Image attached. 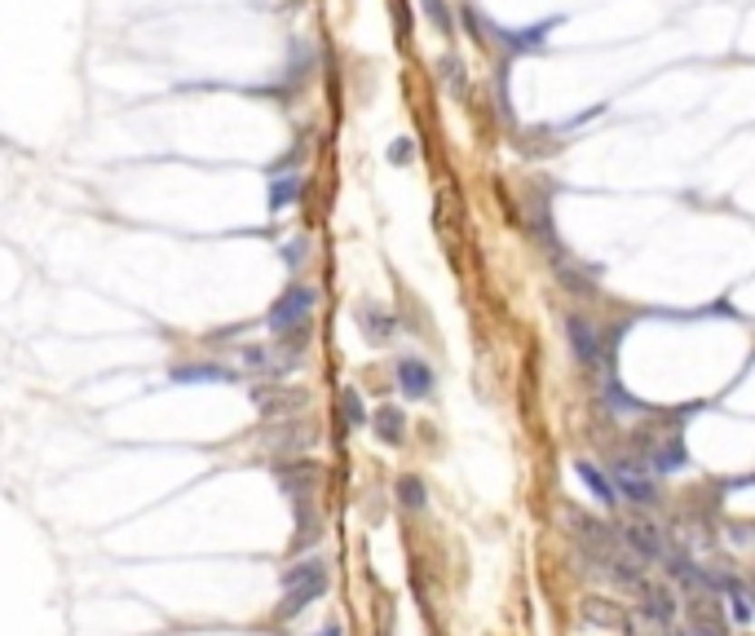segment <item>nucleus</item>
<instances>
[{"label":"nucleus","instance_id":"nucleus-8","mask_svg":"<svg viewBox=\"0 0 755 636\" xmlns=\"http://www.w3.org/2000/svg\"><path fill=\"white\" fill-rule=\"evenodd\" d=\"M398 385H402L411 398H429V389H433V371L424 367L420 358H398Z\"/></svg>","mask_w":755,"mask_h":636},{"label":"nucleus","instance_id":"nucleus-18","mask_svg":"<svg viewBox=\"0 0 755 636\" xmlns=\"http://www.w3.org/2000/svg\"><path fill=\"white\" fill-rule=\"evenodd\" d=\"M552 23H544V27H530V32H513L508 35V49H539L544 40H548Z\"/></svg>","mask_w":755,"mask_h":636},{"label":"nucleus","instance_id":"nucleus-1","mask_svg":"<svg viewBox=\"0 0 755 636\" xmlns=\"http://www.w3.org/2000/svg\"><path fill=\"white\" fill-rule=\"evenodd\" d=\"M309 314H314V288L305 283H292L275 305H270V332L278 336H292L296 328H305Z\"/></svg>","mask_w":755,"mask_h":636},{"label":"nucleus","instance_id":"nucleus-11","mask_svg":"<svg viewBox=\"0 0 755 636\" xmlns=\"http://www.w3.org/2000/svg\"><path fill=\"white\" fill-rule=\"evenodd\" d=\"M407 434V420H402V411L398 406H380L376 411V437L380 442H389V446H398Z\"/></svg>","mask_w":755,"mask_h":636},{"label":"nucleus","instance_id":"nucleus-22","mask_svg":"<svg viewBox=\"0 0 755 636\" xmlns=\"http://www.w3.org/2000/svg\"><path fill=\"white\" fill-rule=\"evenodd\" d=\"M398 500L407 504V508H424V482L420 477H402L398 482Z\"/></svg>","mask_w":755,"mask_h":636},{"label":"nucleus","instance_id":"nucleus-24","mask_svg":"<svg viewBox=\"0 0 755 636\" xmlns=\"http://www.w3.org/2000/svg\"><path fill=\"white\" fill-rule=\"evenodd\" d=\"M411 155H415L411 137H393V146H389V164H407Z\"/></svg>","mask_w":755,"mask_h":636},{"label":"nucleus","instance_id":"nucleus-16","mask_svg":"<svg viewBox=\"0 0 755 636\" xmlns=\"http://www.w3.org/2000/svg\"><path fill=\"white\" fill-rule=\"evenodd\" d=\"M296 195H301V177H278L275 191H270V208L278 212V208H287Z\"/></svg>","mask_w":755,"mask_h":636},{"label":"nucleus","instance_id":"nucleus-4","mask_svg":"<svg viewBox=\"0 0 755 636\" xmlns=\"http://www.w3.org/2000/svg\"><path fill=\"white\" fill-rule=\"evenodd\" d=\"M278 482L296 504H309V495L318 491V465L314 460H296V465H278Z\"/></svg>","mask_w":755,"mask_h":636},{"label":"nucleus","instance_id":"nucleus-9","mask_svg":"<svg viewBox=\"0 0 755 636\" xmlns=\"http://www.w3.org/2000/svg\"><path fill=\"white\" fill-rule=\"evenodd\" d=\"M636 588H641V597H645V602H641V614H650L658 623H672V619H676V602L667 597V588H653L645 579H641Z\"/></svg>","mask_w":755,"mask_h":636},{"label":"nucleus","instance_id":"nucleus-3","mask_svg":"<svg viewBox=\"0 0 755 636\" xmlns=\"http://www.w3.org/2000/svg\"><path fill=\"white\" fill-rule=\"evenodd\" d=\"M615 495H627L632 504H653V482L636 469V460H615Z\"/></svg>","mask_w":755,"mask_h":636},{"label":"nucleus","instance_id":"nucleus-12","mask_svg":"<svg viewBox=\"0 0 755 636\" xmlns=\"http://www.w3.org/2000/svg\"><path fill=\"white\" fill-rule=\"evenodd\" d=\"M575 473L584 477V482H587V491H592V495H596V500H601V504H615V500H618V495H615V486H610V482H605L601 473L592 469L587 460H579V465H575Z\"/></svg>","mask_w":755,"mask_h":636},{"label":"nucleus","instance_id":"nucleus-10","mask_svg":"<svg viewBox=\"0 0 755 636\" xmlns=\"http://www.w3.org/2000/svg\"><path fill=\"white\" fill-rule=\"evenodd\" d=\"M623 605L610 602V597H587L584 602V619L587 623H596V628H623Z\"/></svg>","mask_w":755,"mask_h":636},{"label":"nucleus","instance_id":"nucleus-25","mask_svg":"<svg viewBox=\"0 0 755 636\" xmlns=\"http://www.w3.org/2000/svg\"><path fill=\"white\" fill-rule=\"evenodd\" d=\"M283 261H305V239H292V243H283Z\"/></svg>","mask_w":755,"mask_h":636},{"label":"nucleus","instance_id":"nucleus-26","mask_svg":"<svg viewBox=\"0 0 755 636\" xmlns=\"http://www.w3.org/2000/svg\"><path fill=\"white\" fill-rule=\"evenodd\" d=\"M314 636H341V628L332 623V628H323V632H314Z\"/></svg>","mask_w":755,"mask_h":636},{"label":"nucleus","instance_id":"nucleus-20","mask_svg":"<svg viewBox=\"0 0 755 636\" xmlns=\"http://www.w3.org/2000/svg\"><path fill=\"white\" fill-rule=\"evenodd\" d=\"M301 394H292V389H283V394H266V389H257V406L261 411H283V406H296Z\"/></svg>","mask_w":755,"mask_h":636},{"label":"nucleus","instance_id":"nucleus-15","mask_svg":"<svg viewBox=\"0 0 755 636\" xmlns=\"http://www.w3.org/2000/svg\"><path fill=\"white\" fill-rule=\"evenodd\" d=\"M230 376H235V371H226V367H177L172 371L177 385H186V380H190V385H195V380H230Z\"/></svg>","mask_w":755,"mask_h":636},{"label":"nucleus","instance_id":"nucleus-13","mask_svg":"<svg viewBox=\"0 0 755 636\" xmlns=\"http://www.w3.org/2000/svg\"><path fill=\"white\" fill-rule=\"evenodd\" d=\"M689 460V451H685V442L681 437H672L667 446H658V455H653V469H663V473H676L681 465Z\"/></svg>","mask_w":755,"mask_h":636},{"label":"nucleus","instance_id":"nucleus-6","mask_svg":"<svg viewBox=\"0 0 755 636\" xmlns=\"http://www.w3.org/2000/svg\"><path fill=\"white\" fill-rule=\"evenodd\" d=\"M623 543L632 548L636 562H658L663 557V535L653 526H645V522H627L623 526Z\"/></svg>","mask_w":755,"mask_h":636},{"label":"nucleus","instance_id":"nucleus-17","mask_svg":"<svg viewBox=\"0 0 755 636\" xmlns=\"http://www.w3.org/2000/svg\"><path fill=\"white\" fill-rule=\"evenodd\" d=\"M724 588H729V602H733V619H738V623H751V602H747V588H742L738 579H724Z\"/></svg>","mask_w":755,"mask_h":636},{"label":"nucleus","instance_id":"nucleus-7","mask_svg":"<svg viewBox=\"0 0 755 636\" xmlns=\"http://www.w3.org/2000/svg\"><path fill=\"white\" fill-rule=\"evenodd\" d=\"M283 583L287 588H296V592H309L314 602L327 592V570H323V562H301L296 570H287L283 574Z\"/></svg>","mask_w":755,"mask_h":636},{"label":"nucleus","instance_id":"nucleus-5","mask_svg":"<svg viewBox=\"0 0 755 636\" xmlns=\"http://www.w3.org/2000/svg\"><path fill=\"white\" fill-rule=\"evenodd\" d=\"M566 336H570V349H575V358L584 363V367H596L601 363V340H596V328L579 318V314H570L566 318Z\"/></svg>","mask_w":755,"mask_h":636},{"label":"nucleus","instance_id":"nucleus-2","mask_svg":"<svg viewBox=\"0 0 755 636\" xmlns=\"http://www.w3.org/2000/svg\"><path fill=\"white\" fill-rule=\"evenodd\" d=\"M685 614H689V628H693L698 636H729L721 602H711V597L693 592V597H689V605H685Z\"/></svg>","mask_w":755,"mask_h":636},{"label":"nucleus","instance_id":"nucleus-19","mask_svg":"<svg viewBox=\"0 0 755 636\" xmlns=\"http://www.w3.org/2000/svg\"><path fill=\"white\" fill-rule=\"evenodd\" d=\"M341 411H344V420H349L353 429L367 425V411H363V402H358V389H344L341 394Z\"/></svg>","mask_w":755,"mask_h":636},{"label":"nucleus","instance_id":"nucleus-21","mask_svg":"<svg viewBox=\"0 0 755 636\" xmlns=\"http://www.w3.org/2000/svg\"><path fill=\"white\" fill-rule=\"evenodd\" d=\"M363 332L372 336V340H384V336L393 332V323H389L380 309H363Z\"/></svg>","mask_w":755,"mask_h":636},{"label":"nucleus","instance_id":"nucleus-14","mask_svg":"<svg viewBox=\"0 0 755 636\" xmlns=\"http://www.w3.org/2000/svg\"><path fill=\"white\" fill-rule=\"evenodd\" d=\"M623 628L632 636H667V623H658L650 614H623Z\"/></svg>","mask_w":755,"mask_h":636},{"label":"nucleus","instance_id":"nucleus-23","mask_svg":"<svg viewBox=\"0 0 755 636\" xmlns=\"http://www.w3.org/2000/svg\"><path fill=\"white\" fill-rule=\"evenodd\" d=\"M424 14H429V23H433V27H442V35H450V9H447V0H424Z\"/></svg>","mask_w":755,"mask_h":636}]
</instances>
